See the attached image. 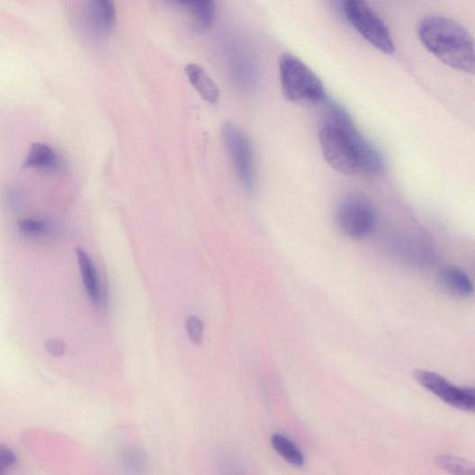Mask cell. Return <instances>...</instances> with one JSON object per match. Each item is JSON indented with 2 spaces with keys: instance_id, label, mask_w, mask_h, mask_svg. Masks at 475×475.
<instances>
[{
  "instance_id": "cell-1",
  "label": "cell",
  "mask_w": 475,
  "mask_h": 475,
  "mask_svg": "<svg viewBox=\"0 0 475 475\" xmlns=\"http://www.w3.org/2000/svg\"><path fill=\"white\" fill-rule=\"evenodd\" d=\"M326 116L318 132L324 159L345 175H378L384 163L376 148L354 125L350 114L340 105L326 103Z\"/></svg>"
},
{
  "instance_id": "cell-5",
  "label": "cell",
  "mask_w": 475,
  "mask_h": 475,
  "mask_svg": "<svg viewBox=\"0 0 475 475\" xmlns=\"http://www.w3.org/2000/svg\"><path fill=\"white\" fill-rule=\"evenodd\" d=\"M221 136L236 174L248 192L255 187L254 147L250 137L236 125L227 123L222 127Z\"/></svg>"
},
{
  "instance_id": "cell-6",
  "label": "cell",
  "mask_w": 475,
  "mask_h": 475,
  "mask_svg": "<svg viewBox=\"0 0 475 475\" xmlns=\"http://www.w3.org/2000/svg\"><path fill=\"white\" fill-rule=\"evenodd\" d=\"M376 210L365 197L353 195L345 198L336 212L339 229L352 239H364L376 226Z\"/></svg>"
},
{
  "instance_id": "cell-3",
  "label": "cell",
  "mask_w": 475,
  "mask_h": 475,
  "mask_svg": "<svg viewBox=\"0 0 475 475\" xmlns=\"http://www.w3.org/2000/svg\"><path fill=\"white\" fill-rule=\"evenodd\" d=\"M279 70L282 91L289 102L317 105L329 101L322 81L300 58L284 53Z\"/></svg>"
},
{
  "instance_id": "cell-20",
  "label": "cell",
  "mask_w": 475,
  "mask_h": 475,
  "mask_svg": "<svg viewBox=\"0 0 475 475\" xmlns=\"http://www.w3.org/2000/svg\"><path fill=\"white\" fill-rule=\"evenodd\" d=\"M220 471L222 475H247L243 467L232 459L223 460Z\"/></svg>"
},
{
  "instance_id": "cell-18",
  "label": "cell",
  "mask_w": 475,
  "mask_h": 475,
  "mask_svg": "<svg viewBox=\"0 0 475 475\" xmlns=\"http://www.w3.org/2000/svg\"><path fill=\"white\" fill-rule=\"evenodd\" d=\"M189 337L194 344H201L203 337V323L197 317L191 316L186 321Z\"/></svg>"
},
{
  "instance_id": "cell-9",
  "label": "cell",
  "mask_w": 475,
  "mask_h": 475,
  "mask_svg": "<svg viewBox=\"0 0 475 475\" xmlns=\"http://www.w3.org/2000/svg\"><path fill=\"white\" fill-rule=\"evenodd\" d=\"M185 73L191 84L204 101L211 104L218 103L220 97V88L202 67L196 64H188L185 67Z\"/></svg>"
},
{
  "instance_id": "cell-10",
  "label": "cell",
  "mask_w": 475,
  "mask_h": 475,
  "mask_svg": "<svg viewBox=\"0 0 475 475\" xmlns=\"http://www.w3.org/2000/svg\"><path fill=\"white\" fill-rule=\"evenodd\" d=\"M76 256L86 293L92 302L95 306H99L102 302L101 284L94 261L80 247L76 249Z\"/></svg>"
},
{
  "instance_id": "cell-14",
  "label": "cell",
  "mask_w": 475,
  "mask_h": 475,
  "mask_svg": "<svg viewBox=\"0 0 475 475\" xmlns=\"http://www.w3.org/2000/svg\"><path fill=\"white\" fill-rule=\"evenodd\" d=\"M272 443L277 453L287 462L297 468L304 466V455L291 439L281 434H275L272 438Z\"/></svg>"
},
{
  "instance_id": "cell-16",
  "label": "cell",
  "mask_w": 475,
  "mask_h": 475,
  "mask_svg": "<svg viewBox=\"0 0 475 475\" xmlns=\"http://www.w3.org/2000/svg\"><path fill=\"white\" fill-rule=\"evenodd\" d=\"M121 463L131 475H141L146 470V458L137 449H126L121 454Z\"/></svg>"
},
{
  "instance_id": "cell-8",
  "label": "cell",
  "mask_w": 475,
  "mask_h": 475,
  "mask_svg": "<svg viewBox=\"0 0 475 475\" xmlns=\"http://www.w3.org/2000/svg\"><path fill=\"white\" fill-rule=\"evenodd\" d=\"M85 19L89 27L97 33H111L116 22L114 4L110 0H94L87 3Z\"/></svg>"
},
{
  "instance_id": "cell-4",
  "label": "cell",
  "mask_w": 475,
  "mask_h": 475,
  "mask_svg": "<svg viewBox=\"0 0 475 475\" xmlns=\"http://www.w3.org/2000/svg\"><path fill=\"white\" fill-rule=\"evenodd\" d=\"M343 11L350 23L368 42L385 54L395 52V44L388 26L365 3L349 0Z\"/></svg>"
},
{
  "instance_id": "cell-15",
  "label": "cell",
  "mask_w": 475,
  "mask_h": 475,
  "mask_svg": "<svg viewBox=\"0 0 475 475\" xmlns=\"http://www.w3.org/2000/svg\"><path fill=\"white\" fill-rule=\"evenodd\" d=\"M435 463L451 475H475V464L457 456L449 454L437 455Z\"/></svg>"
},
{
  "instance_id": "cell-13",
  "label": "cell",
  "mask_w": 475,
  "mask_h": 475,
  "mask_svg": "<svg viewBox=\"0 0 475 475\" xmlns=\"http://www.w3.org/2000/svg\"><path fill=\"white\" fill-rule=\"evenodd\" d=\"M185 6L193 17L194 26L199 31L211 28L216 18V7L213 2L178 3Z\"/></svg>"
},
{
  "instance_id": "cell-2",
  "label": "cell",
  "mask_w": 475,
  "mask_h": 475,
  "mask_svg": "<svg viewBox=\"0 0 475 475\" xmlns=\"http://www.w3.org/2000/svg\"><path fill=\"white\" fill-rule=\"evenodd\" d=\"M418 35L442 63L475 75V42L464 26L443 16H429L420 22Z\"/></svg>"
},
{
  "instance_id": "cell-19",
  "label": "cell",
  "mask_w": 475,
  "mask_h": 475,
  "mask_svg": "<svg viewBox=\"0 0 475 475\" xmlns=\"http://www.w3.org/2000/svg\"><path fill=\"white\" fill-rule=\"evenodd\" d=\"M17 459L13 452L3 449L0 452V473L3 475L9 472L16 464Z\"/></svg>"
},
{
  "instance_id": "cell-21",
  "label": "cell",
  "mask_w": 475,
  "mask_h": 475,
  "mask_svg": "<svg viewBox=\"0 0 475 475\" xmlns=\"http://www.w3.org/2000/svg\"><path fill=\"white\" fill-rule=\"evenodd\" d=\"M45 347L48 353L55 356V358H62L66 352V345L64 341L59 339L48 340Z\"/></svg>"
},
{
  "instance_id": "cell-7",
  "label": "cell",
  "mask_w": 475,
  "mask_h": 475,
  "mask_svg": "<svg viewBox=\"0 0 475 475\" xmlns=\"http://www.w3.org/2000/svg\"><path fill=\"white\" fill-rule=\"evenodd\" d=\"M414 378L423 388L444 403L463 411L475 413L474 388H462L444 377L428 371H415Z\"/></svg>"
},
{
  "instance_id": "cell-11",
  "label": "cell",
  "mask_w": 475,
  "mask_h": 475,
  "mask_svg": "<svg viewBox=\"0 0 475 475\" xmlns=\"http://www.w3.org/2000/svg\"><path fill=\"white\" fill-rule=\"evenodd\" d=\"M23 166L55 171L59 167V161L52 147L36 142L30 147Z\"/></svg>"
},
{
  "instance_id": "cell-12",
  "label": "cell",
  "mask_w": 475,
  "mask_h": 475,
  "mask_svg": "<svg viewBox=\"0 0 475 475\" xmlns=\"http://www.w3.org/2000/svg\"><path fill=\"white\" fill-rule=\"evenodd\" d=\"M441 281L453 293L461 297H469L473 291L470 278L458 267L447 266L441 271Z\"/></svg>"
},
{
  "instance_id": "cell-17",
  "label": "cell",
  "mask_w": 475,
  "mask_h": 475,
  "mask_svg": "<svg viewBox=\"0 0 475 475\" xmlns=\"http://www.w3.org/2000/svg\"><path fill=\"white\" fill-rule=\"evenodd\" d=\"M19 229L28 236L43 235L49 232V226L40 219H26L19 222Z\"/></svg>"
}]
</instances>
